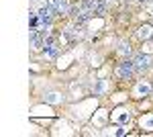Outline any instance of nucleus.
Here are the masks:
<instances>
[{
  "label": "nucleus",
  "mask_w": 153,
  "mask_h": 137,
  "mask_svg": "<svg viewBox=\"0 0 153 137\" xmlns=\"http://www.w3.org/2000/svg\"><path fill=\"white\" fill-rule=\"evenodd\" d=\"M135 70H137V66H135V61H131V59H125L120 66H118V76L125 80V78H131L133 74H135Z\"/></svg>",
  "instance_id": "nucleus-1"
},
{
  "label": "nucleus",
  "mask_w": 153,
  "mask_h": 137,
  "mask_svg": "<svg viewBox=\"0 0 153 137\" xmlns=\"http://www.w3.org/2000/svg\"><path fill=\"white\" fill-rule=\"evenodd\" d=\"M51 12H53V8H41V12H39V21H41L43 25H51V21H53Z\"/></svg>",
  "instance_id": "nucleus-2"
},
{
  "label": "nucleus",
  "mask_w": 153,
  "mask_h": 137,
  "mask_svg": "<svg viewBox=\"0 0 153 137\" xmlns=\"http://www.w3.org/2000/svg\"><path fill=\"white\" fill-rule=\"evenodd\" d=\"M147 61H149V59H147L145 55H139V57H137V64H135V66H137V70H141V68H147V66H149Z\"/></svg>",
  "instance_id": "nucleus-3"
}]
</instances>
